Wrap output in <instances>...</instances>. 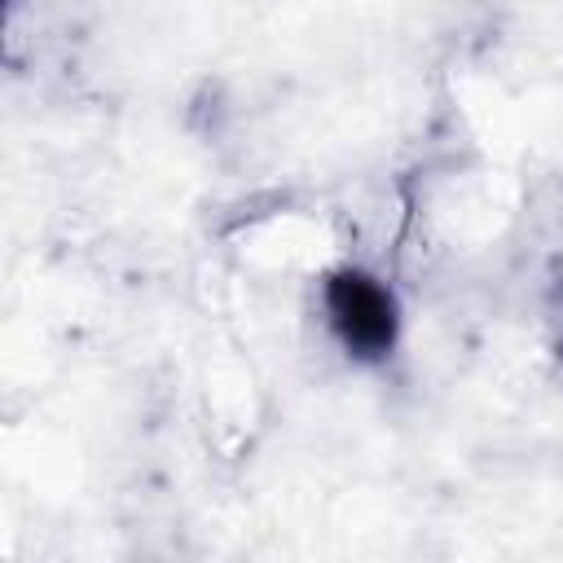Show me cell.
Listing matches in <instances>:
<instances>
[{
    "mask_svg": "<svg viewBox=\"0 0 563 563\" xmlns=\"http://www.w3.org/2000/svg\"><path fill=\"white\" fill-rule=\"evenodd\" d=\"M330 321L361 356H378L396 339V303L365 273H343L330 282Z\"/></svg>",
    "mask_w": 563,
    "mask_h": 563,
    "instance_id": "obj_1",
    "label": "cell"
}]
</instances>
